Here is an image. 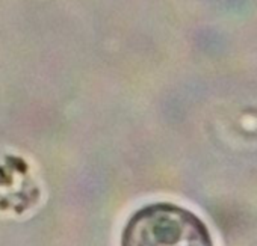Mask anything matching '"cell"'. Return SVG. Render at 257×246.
Returning a JSON list of instances; mask_svg holds the SVG:
<instances>
[{
    "mask_svg": "<svg viewBox=\"0 0 257 246\" xmlns=\"http://www.w3.org/2000/svg\"><path fill=\"white\" fill-rule=\"evenodd\" d=\"M121 246H213L206 223L192 211L156 202L140 208L124 226Z\"/></svg>",
    "mask_w": 257,
    "mask_h": 246,
    "instance_id": "1",
    "label": "cell"
}]
</instances>
